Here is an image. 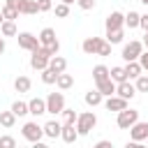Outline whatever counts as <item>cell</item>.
<instances>
[{"label": "cell", "instance_id": "1", "mask_svg": "<svg viewBox=\"0 0 148 148\" xmlns=\"http://www.w3.org/2000/svg\"><path fill=\"white\" fill-rule=\"evenodd\" d=\"M37 39H39V44L49 51V56H51V58H53V56H58V51H60V42L56 39V30H53V28H44V30L39 32V37H37Z\"/></svg>", "mask_w": 148, "mask_h": 148}, {"label": "cell", "instance_id": "2", "mask_svg": "<svg viewBox=\"0 0 148 148\" xmlns=\"http://www.w3.org/2000/svg\"><path fill=\"white\" fill-rule=\"evenodd\" d=\"M97 125V116L92 113V111H86V113H79V118H76V132H79V136H86V134H90V130Z\"/></svg>", "mask_w": 148, "mask_h": 148}, {"label": "cell", "instance_id": "3", "mask_svg": "<svg viewBox=\"0 0 148 148\" xmlns=\"http://www.w3.org/2000/svg\"><path fill=\"white\" fill-rule=\"evenodd\" d=\"M49 60H51L49 51L39 44V49H35V51H32V56H30V67H32V69L44 72V69H49Z\"/></svg>", "mask_w": 148, "mask_h": 148}, {"label": "cell", "instance_id": "4", "mask_svg": "<svg viewBox=\"0 0 148 148\" xmlns=\"http://www.w3.org/2000/svg\"><path fill=\"white\" fill-rule=\"evenodd\" d=\"M141 53H143V44H141L139 39H132L130 44H125V46H123V53H120V56H123V60H125V62H136Z\"/></svg>", "mask_w": 148, "mask_h": 148}, {"label": "cell", "instance_id": "5", "mask_svg": "<svg viewBox=\"0 0 148 148\" xmlns=\"http://www.w3.org/2000/svg\"><path fill=\"white\" fill-rule=\"evenodd\" d=\"M62 111H65V95L62 92H49V97H46V113L58 116Z\"/></svg>", "mask_w": 148, "mask_h": 148}, {"label": "cell", "instance_id": "6", "mask_svg": "<svg viewBox=\"0 0 148 148\" xmlns=\"http://www.w3.org/2000/svg\"><path fill=\"white\" fill-rule=\"evenodd\" d=\"M116 123H118V127H120V130H130L132 125H136V123H139V111H136V109H125V111H120V113H118Z\"/></svg>", "mask_w": 148, "mask_h": 148}, {"label": "cell", "instance_id": "7", "mask_svg": "<svg viewBox=\"0 0 148 148\" xmlns=\"http://www.w3.org/2000/svg\"><path fill=\"white\" fill-rule=\"evenodd\" d=\"M21 134H23V139H28L30 143H37V141H42V136H44V127H39L37 123H25V125L21 127Z\"/></svg>", "mask_w": 148, "mask_h": 148}, {"label": "cell", "instance_id": "8", "mask_svg": "<svg viewBox=\"0 0 148 148\" xmlns=\"http://www.w3.org/2000/svg\"><path fill=\"white\" fill-rule=\"evenodd\" d=\"M104 44H106V39H102V37H86L83 44H81V49L88 56H99V51H102Z\"/></svg>", "mask_w": 148, "mask_h": 148}, {"label": "cell", "instance_id": "9", "mask_svg": "<svg viewBox=\"0 0 148 148\" xmlns=\"http://www.w3.org/2000/svg\"><path fill=\"white\" fill-rule=\"evenodd\" d=\"M16 39H18V46L23 49V51H35V49H39V39L32 35V32H18L16 35Z\"/></svg>", "mask_w": 148, "mask_h": 148}, {"label": "cell", "instance_id": "10", "mask_svg": "<svg viewBox=\"0 0 148 148\" xmlns=\"http://www.w3.org/2000/svg\"><path fill=\"white\" fill-rule=\"evenodd\" d=\"M123 25H125V14H120V12H111V14L106 16V21H104L106 32H111V30H120Z\"/></svg>", "mask_w": 148, "mask_h": 148}, {"label": "cell", "instance_id": "11", "mask_svg": "<svg viewBox=\"0 0 148 148\" xmlns=\"http://www.w3.org/2000/svg\"><path fill=\"white\" fill-rule=\"evenodd\" d=\"M130 136H132V141H148V123H136V125H132L130 127Z\"/></svg>", "mask_w": 148, "mask_h": 148}, {"label": "cell", "instance_id": "12", "mask_svg": "<svg viewBox=\"0 0 148 148\" xmlns=\"http://www.w3.org/2000/svg\"><path fill=\"white\" fill-rule=\"evenodd\" d=\"M116 95L130 102V99L136 95V86H134V83H130V81H125V83H118V88H116Z\"/></svg>", "mask_w": 148, "mask_h": 148}, {"label": "cell", "instance_id": "13", "mask_svg": "<svg viewBox=\"0 0 148 148\" xmlns=\"http://www.w3.org/2000/svg\"><path fill=\"white\" fill-rule=\"evenodd\" d=\"M104 106H106V111H125L127 109V99H123V97H118V95H113V97H106V102H104Z\"/></svg>", "mask_w": 148, "mask_h": 148}, {"label": "cell", "instance_id": "14", "mask_svg": "<svg viewBox=\"0 0 148 148\" xmlns=\"http://www.w3.org/2000/svg\"><path fill=\"white\" fill-rule=\"evenodd\" d=\"M28 111L37 118V116H44L46 113V99H42V97H32L30 102H28Z\"/></svg>", "mask_w": 148, "mask_h": 148}, {"label": "cell", "instance_id": "15", "mask_svg": "<svg viewBox=\"0 0 148 148\" xmlns=\"http://www.w3.org/2000/svg\"><path fill=\"white\" fill-rule=\"evenodd\" d=\"M62 134V123H58V120H49L46 125H44V136H49V139H58Z\"/></svg>", "mask_w": 148, "mask_h": 148}, {"label": "cell", "instance_id": "16", "mask_svg": "<svg viewBox=\"0 0 148 148\" xmlns=\"http://www.w3.org/2000/svg\"><path fill=\"white\" fill-rule=\"evenodd\" d=\"M49 69L56 72V74H65V69H67V60H65L62 56H53V58L49 60Z\"/></svg>", "mask_w": 148, "mask_h": 148}, {"label": "cell", "instance_id": "17", "mask_svg": "<svg viewBox=\"0 0 148 148\" xmlns=\"http://www.w3.org/2000/svg\"><path fill=\"white\" fill-rule=\"evenodd\" d=\"M92 79H95V83H102V81L111 79V69L106 65H95L92 67Z\"/></svg>", "mask_w": 148, "mask_h": 148}, {"label": "cell", "instance_id": "18", "mask_svg": "<svg viewBox=\"0 0 148 148\" xmlns=\"http://www.w3.org/2000/svg\"><path fill=\"white\" fill-rule=\"evenodd\" d=\"M60 139H62L65 143H74V141L79 139L76 127H74V125H62V134H60Z\"/></svg>", "mask_w": 148, "mask_h": 148}, {"label": "cell", "instance_id": "19", "mask_svg": "<svg viewBox=\"0 0 148 148\" xmlns=\"http://www.w3.org/2000/svg\"><path fill=\"white\" fill-rule=\"evenodd\" d=\"M116 88H118V86H116V83H113L111 79H106V81L97 83V90H99V92H102L104 97H113V95H116Z\"/></svg>", "mask_w": 148, "mask_h": 148}, {"label": "cell", "instance_id": "20", "mask_svg": "<svg viewBox=\"0 0 148 148\" xmlns=\"http://www.w3.org/2000/svg\"><path fill=\"white\" fill-rule=\"evenodd\" d=\"M83 99H86V104H88V106H99V104H102V99H104V95L95 88V90H88Z\"/></svg>", "mask_w": 148, "mask_h": 148}, {"label": "cell", "instance_id": "21", "mask_svg": "<svg viewBox=\"0 0 148 148\" xmlns=\"http://www.w3.org/2000/svg\"><path fill=\"white\" fill-rule=\"evenodd\" d=\"M30 86H32V81H30L28 76H16V79H14V90H16V92H28Z\"/></svg>", "mask_w": 148, "mask_h": 148}, {"label": "cell", "instance_id": "22", "mask_svg": "<svg viewBox=\"0 0 148 148\" xmlns=\"http://www.w3.org/2000/svg\"><path fill=\"white\" fill-rule=\"evenodd\" d=\"M139 23H141V14L134 12V9H130V12L125 14V25H127V28H139Z\"/></svg>", "mask_w": 148, "mask_h": 148}, {"label": "cell", "instance_id": "23", "mask_svg": "<svg viewBox=\"0 0 148 148\" xmlns=\"http://www.w3.org/2000/svg\"><path fill=\"white\" fill-rule=\"evenodd\" d=\"M141 72H143V69H141L139 60H136V62H127V65H125V74H127V79H139V76H141Z\"/></svg>", "mask_w": 148, "mask_h": 148}, {"label": "cell", "instance_id": "24", "mask_svg": "<svg viewBox=\"0 0 148 148\" xmlns=\"http://www.w3.org/2000/svg\"><path fill=\"white\" fill-rule=\"evenodd\" d=\"M111 81L118 86V83H125V81H130L127 79V74H125V67H111Z\"/></svg>", "mask_w": 148, "mask_h": 148}, {"label": "cell", "instance_id": "25", "mask_svg": "<svg viewBox=\"0 0 148 148\" xmlns=\"http://www.w3.org/2000/svg\"><path fill=\"white\" fill-rule=\"evenodd\" d=\"M56 86H58L60 90H69V88L74 86V76H72V74H58Z\"/></svg>", "mask_w": 148, "mask_h": 148}, {"label": "cell", "instance_id": "26", "mask_svg": "<svg viewBox=\"0 0 148 148\" xmlns=\"http://www.w3.org/2000/svg\"><path fill=\"white\" fill-rule=\"evenodd\" d=\"M14 123H16V116L12 113V111H0V125L2 127H14Z\"/></svg>", "mask_w": 148, "mask_h": 148}, {"label": "cell", "instance_id": "27", "mask_svg": "<svg viewBox=\"0 0 148 148\" xmlns=\"http://www.w3.org/2000/svg\"><path fill=\"white\" fill-rule=\"evenodd\" d=\"M0 32H2V37H14V35H18L14 21H5V23L0 25Z\"/></svg>", "mask_w": 148, "mask_h": 148}, {"label": "cell", "instance_id": "28", "mask_svg": "<svg viewBox=\"0 0 148 148\" xmlns=\"http://www.w3.org/2000/svg\"><path fill=\"white\" fill-rule=\"evenodd\" d=\"M123 37H125V30L120 28V30H111V32H106V42L113 46V44H120L123 42Z\"/></svg>", "mask_w": 148, "mask_h": 148}, {"label": "cell", "instance_id": "29", "mask_svg": "<svg viewBox=\"0 0 148 148\" xmlns=\"http://www.w3.org/2000/svg\"><path fill=\"white\" fill-rule=\"evenodd\" d=\"M9 111H12L14 116H25V113H30V111H28V102H21V99H16Z\"/></svg>", "mask_w": 148, "mask_h": 148}, {"label": "cell", "instance_id": "30", "mask_svg": "<svg viewBox=\"0 0 148 148\" xmlns=\"http://www.w3.org/2000/svg\"><path fill=\"white\" fill-rule=\"evenodd\" d=\"M76 118H79V113L74 109H65L62 111V125H76Z\"/></svg>", "mask_w": 148, "mask_h": 148}, {"label": "cell", "instance_id": "31", "mask_svg": "<svg viewBox=\"0 0 148 148\" xmlns=\"http://www.w3.org/2000/svg\"><path fill=\"white\" fill-rule=\"evenodd\" d=\"M37 12H39L37 0H25V5H23V9H21V14H37Z\"/></svg>", "mask_w": 148, "mask_h": 148}, {"label": "cell", "instance_id": "32", "mask_svg": "<svg viewBox=\"0 0 148 148\" xmlns=\"http://www.w3.org/2000/svg\"><path fill=\"white\" fill-rule=\"evenodd\" d=\"M0 12H2V18H5V21H14V18H18V12L12 9V7H7V5H5Z\"/></svg>", "mask_w": 148, "mask_h": 148}, {"label": "cell", "instance_id": "33", "mask_svg": "<svg viewBox=\"0 0 148 148\" xmlns=\"http://www.w3.org/2000/svg\"><path fill=\"white\" fill-rule=\"evenodd\" d=\"M42 81H44L46 86H51V83H56V81H58V74H56V72H51V69H44V72H42Z\"/></svg>", "mask_w": 148, "mask_h": 148}, {"label": "cell", "instance_id": "34", "mask_svg": "<svg viewBox=\"0 0 148 148\" xmlns=\"http://www.w3.org/2000/svg\"><path fill=\"white\" fill-rule=\"evenodd\" d=\"M134 86H136V92H148V76H146V74H141V76L136 79V83H134Z\"/></svg>", "mask_w": 148, "mask_h": 148}, {"label": "cell", "instance_id": "35", "mask_svg": "<svg viewBox=\"0 0 148 148\" xmlns=\"http://www.w3.org/2000/svg\"><path fill=\"white\" fill-rule=\"evenodd\" d=\"M53 12H56V16H58V18H65V16L69 14V5L60 2V5H56V7H53Z\"/></svg>", "mask_w": 148, "mask_h": 148}, {"label": "cell", "instance_id": "36", "mask_svg": "<svg viewBox=\"0 0 148 148\" xmlns=\"http://www.w3.org/2000/svg\"><path fill=\"white\" fill-rule=\"evenodd\" d=\"M0 148H16V141H14V136H9V134H2V136H0Z\"/></svg>", "mask_w": 148, "mask_h": 148}, {"label": "cell", "instance_id": "37", "mask_svg": "<svg viewBox=\"0 0 148 148\" xmlns=\"http://www.w3.org/2000/svg\"><path fill=\"white\" fill-rule=\"evenodd\" d=\"M5 5H7V7H12V9H16V12L21 14V9H23V5H25V0H7Z\"/></svg>", "mask_w": 148, "mask_h": 148}, {"label": "cell", "instance_id": "38", "mask_svg": "<svg viewBox=\"0 0 148 148\" xmlns=\"http://www.w3.org/2000/svg\"><path fill=\"white\" fill-rule=\"evenodd\" d=\"M37 7H39V12H51L53 9V2L51 0H37Z\"/></svg>", "mask_w": 148, "mask_h": 148}, {"label": "cell", "instance_id": "39", "mask_svg": "<svg viewBox=\"0 0 148 148\" xmlns=\"http://www.w3.org/2000/svg\"><path fill=\"white\" fill-rule=\"evenodd\" d=\"M95 2H97V0H76V5H79L81 9H86V12H88V9H92V7H95Z\"/></svg>", "mask_w": 148, "mask_h": 148}, {"label": "cell", "instance_id": "40", "mask_svg": "<svg viewBox=\"0 0 148 148\" xmlns=\"http://www.w3.org/2000/svg\"><path fill=\"white\" fill-rule=\"evenodd\" d=\"M139 65H141L143 72H148V51H143V53L139 56Z\"/></svg>", "mask_w": 148, "mask_h": 148}, {"label": "cell", "instance_id": "41", "mask_svg": "<svg viewBox=\"0 0 148 148\" xmlns=\"http://www.w3.org/2000/svg\"><path fill=\"white\" fill-rule=\"evenodd\" d=\"M92 148H113V143H111V141H106V139H102V141H97Z\"/></svg>", "mask_w": 148, "mask_h": 148}, {"label": "cell", "instance_id": "42", "mask_svg": "<svg viewBox=\"0 0 148 148\" xmlns=\"http://www.w3.org/2000/svg\"><path fill=\"white\" fill-rule=\"evenodd\" d=\"M139 28H143V30L148 32V14H141V23H139Z\"/></svg>", "mask_w": 148, "mask_h": 148}, {"label": "cell", "instance_id": "43", "mask_svg": "<svg viewBox=\"0 0 148 148\" xmlns=\"http://www.w3.org/2000/svg\"><path fill=\"white\" fill-rule=\"evenodd\" d=\"M125 148H148V146H143V143H139V141H127Z\"/></svg>", "mask_w": 148, "mask_h": 148}, {"label": "cell", "instance_id": "44", "mask_svg": "<svg viewBox=\"0 0 148 148\" xmlns=\"http://www.w3.org/2000/svg\"><path fill=\"white\" fill-rule=\"evenodd\" d=\"M99 56H111V44L106 42L104 46H102V51H99Z\"/></svg>", "mask_w": 148, "mask_h": 148}, {"label": "cell", "instance_id": "45", "mask_svg": "<svg viewBox=\"0 0 148 148\" xmlns=\"http://www.w3.org/2000/svg\"><path fill=\"white\" fill-rule=\"evenodd\" d=\"M5 49H7V46H5V37H0V56L5 53Z\"/></svg>", "mask_w": 148, "mask_h": 148}, {"label": "cell", "instance_id": "46", "mask_svg": "<svg viewBox=\"0 0 148 148\" xmlns=\"http://www.w3.org/2000/svg\"><path fill=\"white\" fill-rule=\"evenodd\" d=\"M32 148H49L46 143H42V141H37V143H32Z\"/></svg>", "mask_w": 148, "mask_h": 148}, {"label": "cell", "instance_id": "47", "mask_svg": "<svg viewBox=\"0 0 148 148\" xmlns=\"http://www.w3.org/2000/svg\"><path fill=\"white\" fill-rule=\"evenodd\" d=\"M141 44H143V46H146V49H148V32H146V35H143V42H141Z\"/></svg>", "mask_w": 148, "mask_h": 148}, {"label": "cell", "instance_id": "48", "mask_svg": "<svg viewBox=\"0 0 148 148\" xmlns=\"http://www.w3.org/2000/svg\"><path fill=\"white\" fill-rule=\"evenodd\" d=\"M60 2H65V5H72V2H76V0H60Z\"/></svg>", "mask_w": 148, "mask_h": 148}, {"label": "cell", "instance_id": "49", "mask_svg": "<svg viewBox=\"0 0 148 148\" xmlns=\"http://www.w3.org/2000/svg\"><path fill=\"white\" fill-rule=\"evenodd\" d=\"M2 23H5V18H2V12H0V25H2Z\"/></svg>", "mask_w": 148, "mask_h": 148}, {"label": "cell", "instance_id": "50", "mask_svg": "<svg viewBox=\"0 0 148 148\" xmlns=\"http://www.w3.org/2000/svg\"><path fill=\"white\" fill-rule=\"evenodd\" d=\"M139 2H143V5H146V7H148V0H139Z\"/></svg>", "mask_w": 148, "mask_h": 148}, {"label": "cell", "instance_id": "51", "mask_svg": "<svg viewBox=\"0 0 148 148\" xmlns=\"http://www.w3.org/2000/svg\"><path fill=\"white\" fill-rule=\"evenodd\" d=\"M18 148H23V146H18Z\"/></svg>", "mask_w": 148, "mask_h": 148}]
</instances>
